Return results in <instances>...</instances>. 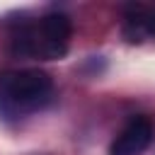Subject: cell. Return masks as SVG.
Masks as SVG:
<instances>
[{
	"instance_id": "obj_1",
	"label": "cell",
	"mask_w": 155,
	"mask_h": 155,
	"mask_svg": "<svg viewBox=\"0 0 155 155\" xmlns=\"http://www.w3.org/2000/svg\"><path fill=\"white\" fill-rule=\"evenodd\" d=\"M53 80L44 70H10L0 75V114L22 119L51 102Z\"/></svg>"
},
{
	"instance_id": "obj_2",
	"label": "cell",
	"mask_w": 155,
	"mask_h": 155,
	"mask_svg": "<svg viewBox=\"0 0 155 155\" xmlns=\"http://www.w3.org/2000/svg\"><path fill=\"white\" fill-rule=\"evenodd\" d=\"M70 17L63 12H48L39 19V24L29 27L31 36V58L41 61H56L63 58L70 41Z\"/></svg>"
},
{
	"instance_id": "obj_3",
	"label": "cell",
	"mask_w": 155,
	"mask_h": 155,
	"mask_svg": "<svg viewBox=\"0 0 155 155\" xmlns=\"http://www.w3.org/2000/svg\"><path fill=\"white\" fill-rule=\"evenodd\" d=\"M155 126L148 116H133L114 138L109 155H143L153 143Z\"/></svg>"
},
{
	"instance_id": "obj_4",
	"label": "cell",
	"mask_w": 155,
	"mask_h": 155,
	"mask_svg": "<svg viewBox=\"0 0 155 155\" xmlns=\"http://www.w3.org/2000/svg\"><path fill=\"white\" fill-rule=\"evenodd\" d=\"M148 19H150V10L143 5H131L126 10L124 17V39L128 44H140L148 36Z\"/></svg>"
},
{
	"instance_id": "obj_5",
	"label": "cell",
	"mask_w": 155,
	"mask_h": 155,
	"mask_svg": "<svg viewBox=\"0 0 155 155\" xmlns=\"http://www.w3.org/2000/svg\"><path fill=\"white\" fill-rule=\"evenodd\" d=\"M148 36H155V12H150V19H148Z\"/></svg>"
}]
</instances>
